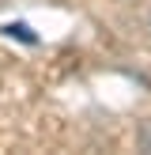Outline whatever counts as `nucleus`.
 I'll return each mask as SVG.
<instances>
[]
</instances>
